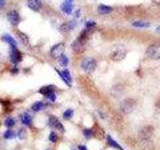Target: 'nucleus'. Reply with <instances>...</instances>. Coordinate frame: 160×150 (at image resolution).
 Here are the masks:
<instances>
[{
	"mask_svg": "<svg viewBox=\"0 0 160 150\" xmlns=\"http://www.w3.org/2000/svg\"><path fill=\"white\" fill-rule=\"evenodd\" d=\"M96 65H97L96 60L94 58H92V57H86L81 62V68L87 73H91L94 71Z\"/></svg>",
	"mask_w": 160,
	"mask_h": 150,
	"instance_id": "obj_1",
	"label": "nucleus"
},
{
	"mask_svg": "<svg viewBox=\"0 0 160 150\" xmlns=\"http://www.w3.org/2000/svg\"><path fill=\"white\" fill-rule=\"evenodd\" d=\"M136 107V102L132 98H126L125 100H123L120 104V109L123 113L129 114L134 110Z\"/></svg>",
	"mask_w": 160,
	"mask_h": 150,
	"instance_id": "obj_2",
	"label": "nucleus"
},
{
	"mask_svg": "<svg viewBox=\"0 0 160 150\" xmlns=\"http://www.w3.org/2000/svg\"><path fill=\"white\" fill-rule=\"evenodd\" d=\"M146 55L151 59H160V46L159 45H150L146 49Z\"/></svg>",
	"mask_w": 160,
	"mask_h": 150,
	"instance_id": "obj_3",
	"label": "nucleus"
},
{
	"mask_svg": "<svg viewBox=\"0 0 160 150\" xmlns=\"http://www.w3.org/2000/svg\"><path fill=\"white\" fill-rule=\"evenodd\" d=\"M63 53H64V44L63 43H58V44L54 45L50 50V55L53 58H60Z\"/></svg>",
	"mask_w": 160,
	"mask_h": 150,
	"instance_id": "obj_4",
	"label": "nucleus"
},
{
	"mask_svg": "<svg viewBox=\"0 0 160 150\" xmlns=\"http://www.w3.org/2000/svg\"><path fill=\"white\" fill-rule=\"evenodd\" d=\"M153 134V128L152 126H145L143 127L139 132V136L142 138V140H148L151 135Z\"/></svg>",
	"mask_w": 160,
	"mask_h": 150,
	"instance_id": "obj_5",
	"label": "nucleus"
},
{
	"mask_svg": "<svg viewBox=\"0 0 160 150\" xmlns=\"http://www.w3.org/2000/svg\"><path fill=\"white\" fill-rule=\"evenodd\" d=\"M10 60L12 63L17 64L22 60V54L20 51H18L16 48H12L10 52Z\"/></svg>",
	"mask_w": 160,
	"mask_h": 150,
	"instance_id": "obj_6",
	"label": "nucleus"
},
{
	"mask_svg": "<svg viewBox=\"0 0 160 150\" xmlns=\"http://www.w3.org/2000/svg\"><path fill=\"white\" fill-rule=\"evenodd\" d=\"M7 18H8V21H9L12 25H17L19 23V21H20V16H19L18 12L15 11V10L8 12Z\"/></svg>",
	"mask_w": 160,
	"mask_h": 150,
	"instance_id": "obj_7",
	"label": "nucleus"
},
{
	"mask_svg": "<svg viewBox=\"0 0 160 150\" xmlns=\"http://www.w3.org/2000/svg\"><path fill=\"white\" fill-rule=\"evenodd\" d=\"M56 70V72L58 73L60 75V77L62 78V80L64 81V82L67 84V85H71V81H72V78H71V75H70V72L68 71L67 69H64L62 72H60L58 69H55Z\"/></svg>",
	"mask_w": 160,
	"mask_h": 150,
	"instance_id": "obj_8",
	"label": "nucleus"
},
{
	"mask_svg": "<svg viewBox=\"0 0 160 150\" xmlns=\"http://www.w3.org/2000/svg\"><path fill=\"white\" fill-rule=\"evenodd\" d=\"M125 56H126V52L122 50V49H118V50L113 51L111 55H110L111 59L114 60V61H121V60L125 58Z\"/></svg>",
	"mask_w": 160,
	"mask_h": 150,
	"instance_id": "obj_9",
	"label": "nucleus"
},
{
	"mask_svg": "<svg viewBox=\"0 0 160 150\" xmlns=\"http://www.w3.org/2000/svg\"><path fill=\"white\" fill-rule=\"evenodd\" d=\"M27 5L33 11H39L41 8V2L40 0H28L27 1Z\"/></svg>",
	"mask_w": 160,
	"mask_h": 150,
	"instance_id": "obj_10",
	"label": "nucleus"
},
{
	"mask_svg": "<svg viewBox=\"0 0 160 150\" xmlns=\"http://www.w3.org/2000/svg\"><path fill=\"white\" fill-rule=\"evenodd\" d=\"M55 90V87L53 85H48V86H44V87H41L39 89V93L44 95V96H48L49 94L54 92Z\"/></svg>",
	"mask_w": 160,
	"mask_h": 150,
	"instance_id": "obj_11",
	"label": "nucleus"
},
{
	"mask_svg": "<svg viewBox=\"0 0 160 150\" xmlns=\"http://www.w3.org/2000/svg\"><path fill=\"white\" fill-rule=\"evenodd\" d=\"M75 25H76L75 21H69V22H67V23L62 24V25L60 26V30L63 32L70 31V30H72L74 27H75Z\"/></svg>",
	"mask_w": 160,
	"mask_h": 150,
	"instance_id": "obj_12",
	"label": "nucleus"
},
{
	"mask_svg": "<svg viewBox=\"0 0 160 150\" xmlns=\"http://www.w3.org/2000/svg\"><path fill=\"white\" fill-rule=\"evenodd\" d=\"M112 7L110 6H107V5H104V4H100L97 8V11L99 14H108V13L112 12Z\"/></svg>",
	"mask_w": 160,
	"mask_h": 150,
	"instance_id": "obj_13",
	"label": "nucleus"
},
{
	"mask_svg": "<svg viewBox=\"0 0 160 150\" xmlns=\"http://www.w3.org/2000/svg\"><path fill=\"white\" fill-rule=\"evenodd\" d=\"M84 43L83 41H81L80 39H77L75 42L72 44V47L74 49V51H76V52H82L84 49Z\"/></svg>",
	"mask_w": 160,
	"mask_h": 150,
	"instance_id": "obj_14",
	"label": "nucleus"
},
{
	"mask_svg": "<svg viewBox=\"0 0 160 150\" xmlns=\"http://www.w3.org/2000/svg\"><path fill=\"white\" fill-rule=\"evenodd\" d=\"M20 120H21L22 124L26 125V126H30V125L32 124V118L28 113L22 114V115L20 116Z\"/></svg>",
	"mask_w": 160,
	"mask_h": 150,
	"instance_id": "obj_15",
	"label": "nucleus"
},
{
	"mask_svg": "<svg viewBox=\"0 0 160 150\" xmlns=\"http://www.w3.org/2000/svg\"><path fill=\"white\" fill-rule=\"evenodd\" d=\"M72 9H73V5L72 3H69V2H64L61 5V10L64 13H66V14H71Z\"/></svg>",
	"mask_w": 160,
	"mask_h": 150,
	"instance_id": "obj_16",
	"label": "nucleus"
},
{
	"mask_svg": "<svg viewBox=\"0 0 160 150\" xmlns=\"http://www.w3.org/2000/svg\"><path fill=\"white\" fill-rule=\"evenodd\" d=\"M107 141H108V145L109 146H111L113 147V148H115V149H118V150H123V148L121 147L119 144H118L116 141L113 139L111 136H107Z\"/></svg>",
	"mask_w": 160,
	"mask_h": 150,
	"instance_id": "obj_17",
	"label": "nucleus"
},
{
	"mask_svg": "<svg viewBox=\"0 0 160 150\" xmlns=\"http://www.w3.org/2000/svg\"><path fill=\"white\" fill-rule=\"evenodd\" d=\"M132 26L137 27V28H147L150 26V23L146 21H135V22H132Z\"/></svg>",
	"mask_w": 160,
	"mask_h": 150,
	"instance_id": "obj_18",
	"label": "nucleus"
},
{
	"mask_svg": "<svg viewBox=\"0 0 160 150\" xmlns=\"http://www.w3.org/2000/svg\"><path fill=\"white\" fill-rule=\"evenodd\" d=\"M2 39H3L5 42H7L8 44H9L12 48H16V45H17V43H16V41L14 40V38H12L11 36H9V35H5V36H3Z\"/></svg>",
	"mask_w": 160,
	"mask_h": 150,
	"instance_id": "obj_19",
	"label": "nucleus"
},
{
	"mask_svg": "<svg viewBox=\"0 0 160 150\" xmlns=\"http://www.w3.org/2000/svg\"><path fill=\"white\" fill-rule=\"evenodd\" d=\"M43 107H44V103L41 101H37L32 105V110L35 111V112H38V111H40Z\"/></svg>",
	"mask_w": 160,
	"mask_h": 150,
	"instance_id": "obj_20",
	"label": "nucleus"
},
{
	"mask_svg": "<svg viewBox=\"0 0 160 150\" xmlns=\"http://www.w3.org/2000/svg\"><path fill=\"white\" fill-rule=\"evenodd\" d=\"M59 123L58 119L56 118L55 116H50L48 119V125L50 127H56V125Z\"/></svg>",
	"mask_w": 160,
	"mask_h": 150,
	"instance_id": "obj_21",
	"label": "nucleus"
},
{
	"mask_svg": "<svg viewBox=\"0 0 160 150\" xmlns=\"http://www.w3.org/2000/svg\"><path fill=\"white\" fill-rule=\"evenodd\" d=\"M58 60H59V64L61 65V66H67V65H68V61H69L68 58H67V56L64 55V54H63V55L60 57V58H58Z\"/></svg>",
	"mask_w": 160,
	"mask_h": 150,
	"instance_id": "obj_22",
	"label": "nucleus"
},
{
	"mask_svg": "<svg viewBox=\"0 0 160 150\" xmlns=\"http://www.w3.org/2000/svg\"><path fill=\"white\" fill-rule=\"evenodd\" d=\"M73 116V110L72 109H67V110H65V112L63 113V118L64 119H71Z\"/></svg>",
	"mask_w": 160,
	"mask_h": 150,
	"instance_id": "obj_23",
	"label": "nucleus"
},
{
	"mask_svg": "<svg viewBox=\"0 0 160 150\" xmlns=\"http://www.w3.org/2000/svg\"><path fill=\"white\" fill-rule=\"evenodd\" d=\"M4 124H5V126L8 127V128L13 127L15 125V120L13 118H11V117H9V118H7L6 120H5Z\"/></svg>",
	"mask_w": 160,
	"mask_h": 150,
	"instance_id": "obj_24",
	"label": "nucleus"
},
{
	"mask_svg": "<svg viewBox=\"0 0 160 150\" xmlns=\"http://www.w3.org/2000/svg\"><path fill=\"white\" fill-rule=\"evenodd\" d=\"M15 137V133L12 131V130H7L6 132L4 133V138L5 139H12Z\"/></svg>",
	"mask_w": 160,
	"mask_h": 150,
	"instance_id": "obj_25",
	"label": "nucleus"
},
{
	"mask_svg": "<svg viewBox=\"0 0 160 150\" xmlns=\"http://www.w3.org/2000/svg\"><path fill=\"white\" fill-rule=\"evenodd\" d=\"M83 134L85 136V138L90 139L93 136V132H92V130H91V129H84L83 130Z\"/></svg>",
	"mask_w": 160,
	"mask_h": 150,
	"instance_id": "obj_26",
	"label": "nucleus"
},
{
	"mask_svg": "<svg viewBox=\"0 0 160 150\" xmlns=\"http://www.w3.org/2000/svg\"><path fill=\"white\" fill-rule=\"evenodd\" d=\"M57 139H58V136H57V134L55 132H51L50 134H49V140H50L51 142L55 143L57 141Z\"/></svg>",
	"mask_w": 160,
	"mask_h": 150,
	"instance_id": "obj_27",
	"label": "nucleus"
},
{
	"mask_svg": "<svg viewBox=\"0 0 160 150\" xmlns=\"http://www.w3.org/2000/svg\"><path fill=\"white\" fill-rule=\"evenodd\" d=\"M25 137H26V130L23 129V128H21V129L18 131V138L19 139H24Z\"/></svg>",
	"mask_w": 160,
	"mask_h": 150,
	"instance_id": "obj_28",
	"label": "nucleus"
},
{
	"mask_svg": "<svg viewBox=\"0 0 160 150\" xmlns=\"http://www.w3.org/2000/svg\"><path fill=\"white\" fill-rule=\"evenodd\" d=\"M18 34H19V36L21 37L22 42H23L24 44H28V37H27L24 33H21V32H19Z\"/></svg>",
	"mask_w": 160,
	"mask_h": 150,
	"instance_id": "obj_29",
	"label": "nucleus"
},
{
	"mask_svg": "<svg viewBox=\"0 0 160 150\" xmlns=\"http://www.w3.org/2000/svg\"><path fill=\"white\" fill-rule=\"evenodd\" d=\"M96 25V23L94 22V21H87L86 24H85V26H86V28L87 29H91V28H93Z\"/></svg>",
	"mask_w": 160,
	"mask_h": 150,
	"instance_id": "obj_30",
	"label": "nucleus"
},
{
	"mask_svg": "<svg viewBox=\"0 0 160 150\" xmlns=\"http://www.w3.org/2000/svg\"><path fill=\"white\" fill-rule=\"evenodd\" d=\"M47 97H48V99L50 100V101H52V102H54V101H55V99H56V96H55L54 92H52V93H50Z\"/></svg>",
	"mask_w": 160,
	"mask_h": 150,
	"instance_id": "obj_31",
	"label": "nucleus"
},
{
	"mask_svg": "<svg viewBox=\"0 0 160 150\" xmlns=\"http://www.w3.org/2000/svg\"><path fill=\"white\" fill-rule=\"evenodd\" d=\"M56 128H57V129H59V130H60V131H62V132H64V127H63V125H62L61 123H60V122H59V123H58V124H57V125H56Z\"/></svg>",
	"mask_w": 160,
	"mask_h": 150,
	"instance_id": "obj_32",
	"label": "nucleus"
},
{
	"mask_svg": "<svg viewBox=\"0 0 160 150\" xmlns=\"http://www.w3.org/2000/svg\"><path fill=\"white\" fill-rule=\"evenodd\" d=\"M5 4H6V1H5V0H0V9L4 8Z\"/></svg>",
	"mask_w": 160,
	"mask_h": 150,
	"instance_id": "obj_33",
	"label": "nucleus"
},
{
	"mask_svg": "<svg viewBox=\"0 0 160 150\" xmlns=\"http://www.w3.org/2000/svg\"><path fill=\"white\" fill-rule=\"evenodd\" d=\"M78 149L79 150H87V147L84 146V145H79L78 146Z\"/></svg>",
	"mask_w": 160,
	"mask_h": 150,
	"instance_id": "obj_34",
	"label": "nucleus"
},
{
	"mask_svg": "<svg viewBox=\"0 0 160 150\" xmlns=\"http://www.w3.org/2000/svg\"><path fill=\"white\" fill-rule=\"evenodd\" d=\"M153 2L155 4H158V5H160V0H153Z\"/></svg>",
	"mask_w": 160,
	"mask_h": 150,
	"instance_id": "obj_35",
	"label": "nucleus"
},
{
	"mask_svg": "<svg viewBox=\"0 0 160 150\" xmlns=\"http://www.w3.org/2000/svg\"><path fill=\"white\" fill-rule=\"evenodd\" d=\"M17 72H18L17 68H14V69H12V73H17Z\"/></svg>",
	"mask_w": 160,
	"mask_h": 150,
	"instance_id": "obj_36",
	"label": "nucleus"
},
{
	"mask_svg": "<svg viewBox=\"0 0 160 150\" xmlns=\"http://www.w3.org/2000/svg\"><path fill=\"white\" fill-rule=\"evenodd\" d=\"M156 31H157V32H160V26L157 27V28H156Z\"/></svg>",
	"mask_w": 160,
	"mask_h": 150,
	"instance_id": "obj_37",
	"label": "nucleus"
},
{
	"mask_svg": "<svg viewBox=\"0 0 160 150\" xmlns=\"http://www.w3.org/2000/svg\"><path fill=\"white\" fill-rule=\"evenodd\" d=\"M72 1H73V0H65V2H69V3H71Z\"/></svg>",
	"mask_w": 160,
	"mask_h": 150,
	"instance_id": "obj_38",
	"label": "nucleus"
},
{
	"mask_svg": "<svg viewBox=\"0 0 160 150\" xmlns=\"http://www.w3.org/2000/svg\"><path fill=\"white\" fill-rule=\"evenodd\" d=\"M159 108H160V101H159Z\"/></svg>",
	"mask_w": 160,
	"mask_h": 150,
	"instance_id": "obj_39",
	"label": "nucleus"
},
{
	"mask_svg": "<svg viewBox=\"0 0 160 150\" xmlns=\"http://www.w3.org/2000/svg\"><path fill=\"white\" fill-rule=\"evenodd\" d=\"M73 150H75V149H73Z\"/></svg>",
	"mask_w": 160,
	"mask_h": 150,
	"instance_id": "obj_40",
	"label": "nucleus"
},
{
	"mask_svg": "<svg viewBox=\"0 0 160 150\" xmlns=\"http://www.w3.org/2000/svg\"><path fill=\"white\" fill-rule=\"evenodd\" d=\"M48 150H50V149H48Z\"/></svg>",
	"mask_w": 160,
	"mask_h": 150,
	"instance_id": "obj_41",
	"label": "nucleus"
}]
</instances>
